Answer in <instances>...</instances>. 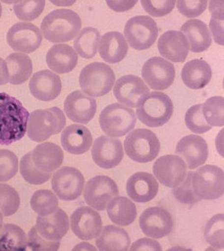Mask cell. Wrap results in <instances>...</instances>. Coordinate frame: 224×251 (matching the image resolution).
I'll use <instances>...</instances> for the list:
<instances>
[{"mask_svg": "<svg viewBox=\"0 0 224 251\" xmlns=\"http://www.w3.org/2000/svg\"><path fill=\"white\" fill-rule=\"evenodd\" d=\"M160 55L174 63H183L190 51V45L181 31L168 30L161 36L157 45Z\"/></svg>", "mask_w": 224, "mask_h": 251, "instance_id": "obj_23", "label": "cell"}, {"mask_svg": "<svg viewBox=\"0 0 224 251\" xmlns=\"http://www.w3.org/2000/svg\"><path fill=\"white\" fill-rule=\"evenodd\" d=\"M174 105L171 99L162 92H149L142 97L137 106L139 121L149 127H159L171 118Z\"/></svg>", "mask_w": 224, "mask_h": 251, "instance_id": "obj_3", "label": "cell"}, {"mask_svg": "<svg viewBox=\"0 0 224 251\" xmlns=\"http://www.w3.org/2000/svg\"><path fill=\"white\" fill-rule=\"evenodd\" d=\"M31 159L38 170L52 174L61 166L64 154L59 146L53 142H45L34 148L31 151Z\"/></svg>", "mask_w": 224, "mask_h": 251, "instance_id": "obj_26", "label": "cell"}, {"mask_svg": "<svg viewBox=\"0 0 224 251\" xmlns=\"http://www.w3.org/2000/svg\"><path fill=\"white\" fill-rule=\"evenodd\" d=\"M9 72V82L13 85L23 84L32 73L30 56L23 53H12L5 60Z\"/></svg>", "mask_w": 224, "mask_h": 251, "instance_id": "obj_33", "label": "cell"}, {"mask_svg": "<svg viewBox=\"0 0 224 251\" xmlns=\"http://www.w3.org/2000/svg\"><path fill=\"white\" fill-rule=\"evenodd\" d=\"M65 125L66 118L59 107L37 109L30 115L27 133L31 141L42 142L61 133Z\"/></svg>", "mask_w": 224, "mask_h": 251, "instance_id": "obj_4", "label": "cell"}, {"mask_svg": "<svg viewBox=\"0 0 224 251\" xmlns=\"http://www.w3.org/2000/svg\"><path fill=\"white\" fill-rule=\"evenodd\" d=\"M146 84L155 90H165L172 85L176 77L175 67L162 57H152L146 61L142 69Z\"/></svg>", "mask_w": 224, "mask_h": 251, "instance_id": "obj_13", "label": "cell"}, {"mask_svg": "<svg viewBox=\"0 0 224 251\" xmlns=\"http://www.w3.org/2000/svg\"><path fill=\"white\" fill-rule=\"evenodd\" d=\"M128 44L123 34L110 31L101 37L99 54L105 62L112 64L123 61L127 55Z\"/></svg>", "mask_w": 224, "mask_h": 251, "instance_id": "obj_28", "label": "cell"}, {"mask_svg": "<svg viewBox=\"0 0 224 251\" xmlns=\"http://www.w3.org/2000/svg\"><path fill=\"white\" fill-rule=\"evenodd\" d=\"M82 22L79 14L70 9H57L45 16L41 33L51 43H66L78 37Z\"/></svg>", "mask_w": 224, "mask_h": 251, "instance_id": "obj_2", "label": "cell"}, {"mask_svg": "<svg viewBox=\"0 0 224 251\" xmlns=\"http://www.w3.org/2000/svg\"><path fill=\"white\" fill-rule=\"evenodd\" d=\"M139 226L146 236L157 239L170 234L174 222L170 213L165 208L150 207L140 216Z\"/></svg>", "mask_w": 224, "mask_h": 251, "instance_id": "obj_14", "label": "cell"}, {"mask_svg": "<svg viewBox=\"0 0 224 251\" xmlns=\"http://www.w3.org/2000/svg\"><path fill=\"white\" fill-rule=\"evenodd\" d=\"M113 91L118 102L134 108L137 107L142 96L149 92V89L141 78L128 75L116 81Z\"/></svg>", "mask_w": 224, "mask_h": 251, "instance_id": "obj_20", "label": "cell"}, {"mask_svg": "<svg viewBox=\"0 0 224 251\" xmlns=\"http://www.w3.org/2000/svg\"><path fill=\"white\" fill-rule=\"evenodd\" d=\"M92 135L83 125L68 126L61 133V144L65 151L75 155H81L90 150L92 145Z\"/></svg>", "mask_w": 224, "mask_h": 251, "instance_id": "obj_25", "label": "cell"}, {"mask_svg": "<svg viewBox=\"0 0 224 251\" xmlns=\"http://www.w3.org/2000/svg\"><path fill=\"white\" fill-rule=\"evenodd\" d=\"M1 15H2V5L0 4V18H1Z\"/></svg>", "mask_w": 224, "mask_h": 251, "instance_id": "obj_55", "label": "cell"}, {"mask_svg": "<svg viewBox=\"0 0 224 251\" xmlns=\"http://www.w3.org/2000/svg\"><path fill=\"white\" fill-rule=\"evenodd\" d=\"M159 185L156 177L148 173H137L128 179V196L137 203H148L157 196Z\"/></svg>", "mask_w": 224, "mask_h": 251, "instance_id": "obj_24", "label": "cell"}, {"mask_svg": "<svg viewBox=\"0 0 224 251\" xmlns=\"http://www.w3.org/2000/svg\"><path fill=\"white\" fill-rule=\"evenodd\" d=\"M137 123V116L131 108L118 103L105 107L99 116L102 130L109 137L119 138L130 133Z\"/></svg>", "mask_w": 224, "mask_h": 251, "instance_id": "obj_7", "label": "cell"}, {"mask_svg": "<svg viewBox=\"0 0 224 251\" xmlns=\"http://www.w3.org/2000/svg\"><path fill=\"white\" fill-rule=\"evenodd\" d=\"M192 174H193V172H189L184 177V179L180 183L179 185L172 190L174 196L181 203L193 204L201 200L195 195L194 192H193Z\"/></svg>", "mask_w": 224, "mask_h": 251, "instance_id": "obj_44", "label": "cell"}, {"mask_svg": "<svg viewBox=\"0 0 224 251\" xmlns=\"http://www.w3.org/2000/svg\"><path fill=\"white\" fill-rule=\"evenodd\" d=\"M29 89L31 95L37 100L43 101L55 100L62 89L61 79L52 71H38L30 78Z\"/></svg>", "mask_w": 224, "mask_h": 251, "instance_id": "obj_22", "label": "cell"}, {"mask_svg": "<svg viewBox=\"0 0 224 251\" xmlns=\"http://www.w3.org/2000/svg\"><path fill=\"white\" fill-rule=\"evenodd\" d=\"M192 189L200 200H214L224 196V171L212 165L199 167L192 174Z\"/></svg>", "mask_w": 224, "mask_h": 251, "instance_id": "obj_8", "label": "cell"}, {"mask_svg": "<svg viewBox=\"0 0 224 251\" xmlns=\"http://www.w3.org/2000/svg\"><path fill=\"white\" fill-rule=\"evenodd\" d=\"M30 206L37 214H52L58 207V200L55 193L50 190H38L30 199Z\"/></svg>", "mask_w": 224, "mask_h": 251, "instance_id": "obj_36", "label": "cell"}, {"mask_svg": "<svg viewBox=\"0 0 224 251\" xmlns=\"http://www.w3.org/2000/svg\"><path fill=\"white\" fill-rule=\"evenodd\" d=\"M209 10L212 14V18L217 20L224 21V2H215L209 3Z\"/></svg>", "mask_w": 224, "mask_h": 251, "instance_id": "obj_51", "label": "cell"}, {"mask_svg": "<svg viewBox=\"0 0 224 251\" xmlns=\"http://www.w3.org/2000/svg\"><path fill=\"white\" fill-rule=\"evenodd\" d=\"M19 170V159L13 151L0 149V182L10 180Z\"/></svg>", "mask_w": 224, "mask_h": 251, "instance_id": "obj_43", "label": "cell"}, {"mask_svg": "<svg viewBox=\"0 0 224 251\" xmlns=\"http://www.w3.org/2000/svg\"><path fill=\"white\" fill-rule=\"evenodd\" d=\"M123 155L124 152L121 141L105 135L97 138L91 149L94 162L104 169H112L118 166Z\"/></svg>", "mask_w": 224, "mask_h": 251, "instance_id": "obj_17", "label": "cell"}, {"mask_svg": "<svg viewBox=\"0 0 224 251\" xmlns=\"http://www.w3.org/2000/svg\"><path fill=\"white\" fill-rule=\"evenodd\" d=\"M3 223H4V219H3V214L0 211V229H2L3 227Z\"/></svg>", "mask_w": 224, "mask_h": 251, "instance_id": "obj_54", "label": "cell"}, {"mask_svg": "<svg viewBox=\"0 0 224 251\" xmlns=\"http://www.w3.org/2000/svg\"><path fill=\"white\" fill-rule=\"evenodd\" d=\"M9 81V72L7 64L3 58L0 57V86L6 84Z\"/></svg>", "mask_w": 224, "mask_h": 251, "instance_id": "obj_52", "label": "cell"}, {"mask_svg": "<svg viewBox=\"0 0 224 251\" xmlns=\"http://www.w3.org/2000/svg\"><path fill=\"white\" fill-rule=\"evenodd\" d=\"M20 174L25 180L34 185L45 184L52 177L51 173H43L35 166L31 159V151L23 156L20 161Z\"/></svg>", "mask_w": 224, "mask_h": 251, "instance_id": "obj_38", "label": "cell"}, {"mask_svg": "<svg viewBox=\"0 0 224 251\" xmlns=\"http://www.w3.org/2000/svg\"><path fill=\"white\" fill-rule=\"evenodd\" d=\"M119 195L115 181L107 176H96L87 182L84 198L89 206L97 211H105L111 200Z\"/></svg>", "mask_w": 224, "mask_h": 251, "instance_id": "obj_10", "label": "cell"}, {"mask_svg": "<svg viewBox=\"0 0 224 251\" xmlns=\"http://www.w3.org/2000/svg\"><path fill=\"white\" fill-rule=\"evenodd\" d=\"M141 4L144 11L152 17L159 18L168 15L176 5V1H152V0H142Z\"/></svg>", "mask_w": 224, "mask_h": 251, "instance_id": "obj_45", "label": "cell"}, {"mask_svg": "<svg viewBox=\"0 0 224 251\" xmlns=\"http://www.w3.org/2000/svg\"><path fill=\"white\" fill-rule=\"evenodd\" d=\"M116 76L112 68L103 63H92L83 69L79 84L83 91L90 97L107 95L114 85Z\"/></svg>", "mask_w": 224, "mask_h": 251, "instance_id": "obj_5", "label": "cell"}, {"mask_svg": "<svg viewBox=\"0 0 224 251\" xmlns=\"http://www.w3.org/2000/svg\"><path fill=\"white\" fill-rule=\"evenodd\" d=\"M76 250H78V251H83V250H84V251H90V250L96 251V248L93 247L92 245H90L88 243H81L73 249V251H76Z\"/></svg>", "mask_w": 224, "mask_h": 251, "instance_id": "obj_53", "label": "cell"}, {"mask_svg": "<svg viewBox=\"0 0 224 251\" xmlns=\"http://www.w3.org/2000/svg\"><path fill=\"white\" fill-rule=\"evenodd\" d=\"M8 45L15 51L30 54L40 47L41 30L33 24L19 22L11 26L6 36Z\"/></svg>", "mask_w": 224, "mask_h": 251, "instance_id": "obj_12", "label": "cell"}, {"mask_svg": "<svg viewBox=\"0 0 224 251\" xmlns=\"http://www.w3.org/2000/svg\"><path fill=\"white\" fill-rule=\"evenodd\" d=\"M131 251H162V247L154 238H141L132 244Z\"/></svg>", "mask_w": 224, "mask_h": 251, "instance_id": "obj_48", "label": "cell"}, {"mask_svg": "<svg viewBox=\"0 0 224 251\" xmlns=\"http://www.w3.org/2000/svg\"><path fill=\"white\" fill-rule=\"evenodd\" d=\"M96 245L99 251H128L131 239L125 229L114 226H105L97 236Z\"/></svg>", "mask_w": 224, "mask_h": 251, "instance_id": "obj_31", "label": "cell"}, {"mask_svg": "<svg viewBox=\"0 0 224 251\" xmlns=\"http://www.w3.org/2000/svg\"><path fill=\"white\" fill-rule=\"evenodd\" d=\"M176 153L193 170L202 166L209 157V148L202 137L191 134L183 137L176 145Z\"/></svg>", "mask_w": 224, "mask_h": 251, "instance_id": "obj_18", "label": "cell"}, {"mask_svg": "<svg viewBox=\"0 0 224 251\" xmlns=\"http://www.w3.org/2000/svg\"><path fill=\"white\" fill-rule=\"evenodd\" d=\"M100 32L93 27L83 29L74 41L75 51L85 59L94 57L97 52Z\"/></svg>", "mask_w": 224, "mask_h": 251, "instance_id": "obj_35", "label": "cell"}, {"mask_svg": "<svg viewBox=\"0 0 224 251\" xmlns=\"http://www.w3.org/2000/svg\"><path fill=\"white\" fill-rule=\"evenodd\" d=\"M70 222L72 231L82 240L96 238L103 229L101 216L90 207H79L75 210Z\"/></svg>", "mask_w": 224, "mask_h": 251, "instance_id": "obj_15", "label": "cell"}, {"mask_svg": "<svg viewBox=\"0 0 224 251\" xmlns=\"http://www.w3.org/2000/svg\"><path fill=\"white\" fill-rule=\"evenodd\" d=\"M45 6V1H19L13 6L18 19L27 23L37 19L41 15Z\"/></svg>", "mask_w": 224, "mask_h": 251, "instance_id": "obj_41", "label": "cell"}, {"mask_svg": "<svg viewBox=\"0 0 224 251\" xmlns=\"http://www.w3.org/2000/svg\"><path fill=\"white\" fill-rule=\"evenodd\" d=\"M208 1H182L176 2V6L182 15L187 18H196L204 12L208 6Z\"/></svg>", "mask_w": 224, "mask_h": 251, "instance_id": "obj_47", "label": "cell"}, {"mask_svg": "<svg viewBox=\"0 0 224 251\" xmlns=\"http://www.w3.org/2000/svg\"><path fill=\"white\" fill-rule=\"evenodd\" d=\"M84 182V177L80 171L64 166L53 174L52 187L60 200L72 201L82 194Z\"/></svg>", "mask_w": 224, "mask_h": 251, "instance_id": "obj_11", "label": "cell"}, {"mask_svg": "<svg viewBox=\"0 0 224 251\" xmlns=\"http://www.w3.org/2000/svg\"><path fill=\"white\" fill-rule=\"evenodd\" d=\"M60 241H49L45 239L37 232L34 226L28 234V248L32 251H57Z\"/></svg>", "mask_w": 224, "mask_h": 251, "instance_id": "obj_46", "label": "cell"}, {"mask_svg": "<svg viewBox=\"0 0 224 251\" xmlns=\"http://www.w3.org/2000/svg\"><path fill=\"white\" fill-rule=\"evenodd\" d=\"M124 36L131 48L137 50H148L158 36L157 23L149 16L133 17L125 25Z\"/></svg>", "mask_w": 224, "mask_h": 251, "instance_id": "obj_9", "label": "cell"}, {"mask_svg": "<svg viewBox=\"0 0 224 251\" xmlns=\"http://www.w3.org/2000/svg\"><path fill=\"white\" fill-rule=\"evenodd\" d=\"M224 214L215 215L210 218L204 229L207 243L218 250H224Z\"/></svg>", "mask_w": 224, "mask_h": 251, "instance_id": "obj_39", "label": "cell"}, {"mask_svg": "<svg viewBox=\"0 0 224 251\" xmlns=\"http://www.w3.org/2000/svg\"><path fill=\"white\" fill-rule=\"evenodd\" d=\"M27 248L28 237L19 226L5 224L0 229V251H23Z\"/></svg>", "mask_w": 224, "mask_h": 251, "instance_id": "obj_34", "label": "cell"}, {"mask_svg": "<svg viewBox=\"0 0 224 251\" xmlns=\"http://www.w3.org/2000/svg\"><path fill=\"white\" fill-rule=\"evenodd\" d=\"M20 206L19 192L11 185L0 184V211L4 217L15 214Z\"/></svg>", "mask_w": 224, "mask_h": 251, "instance_id": "obj_40", "label": "cell"}, {"mask_svg": "<svg viewBox=\"0 0 224 251\" xmlns=\"http://www.w3.org/2000/svg\"><path fill=\"white\" fill-rule=\"evenodd\" d=\"M79 56L74 49L64 44L53 45L46 54V63L51 71L57 74H66L77 66Z\"/></svg>", "mask_w": 224, "mask_h": 251, "instance_id": "obj_27", "label": "cell"}, {"mask_svg": "<svg viewBox=\"0 0 224 251\" xmlns=\"http://www.w3.org/2000/svg\"><path fill=\"white\" fill-rule=\"evenodd\" d=\"M35 227L46 240L61 241L70 229V221L65 211L57 208L52 214L39 215Z\"/></svg>", "mask_w": 224, "mask_h": 251, "instance_id": "obj_21", "label": "cell"}, {"mask_svg": "<svg viewBox=\"0 0 224 251\" xmlns=\"http://www.w3.org/2000/svg\"><path fill=\"white\" fill-rule=\"evenodd\" d=\"M185 123L188 128L195 133H204L212 128L206 122L202 115V105L197 104L190 107L185 114Z\"/></svg>", "mask_w": 224, "mask_h": 251, "instance_id": "obj_42", "label": "cell"}, {"mask_svg": "<svg viewBox=\"0 0 224 251\" xmlns=\"http://www.w3.org/2000/svg\"><path fill=\"white\" fill-rule=\"evenodd\" d=\"M30 114L20 100L0 93V145L20 141L27 132Z\"/></svg>", "mask_w": 224, "mask_h": 251, "instance_id": "obj_1", "label": "cell"}, {"mask_svg": "<svg viewBox=\"0 0 224 251\" xmlns=\"http://www.w3.org/2000/svg\"><path fill=\"white\" fill-rule=\"evenodd\" d=\"M224 98L222 96L210 97L202 104V115L209 126H224Z\"/></svg>", "mask_w": 224, "mask_h": 251, "instance_id": "obj_37", "label": "cell"}, {"mask_svg": "<svg viewBox=\"0 0 224 251\" xmlns=\"http://www.w3.org/2000/svg\"><path fill=\"white\" fill-rule=\"evenodd\" d=\"M64 112L68 118L76 123L87 124L97 112V101L82 91H74L66 97Z\"/></svg>", "mask_w": 224, "mask_h": 251, "instance_id": "obj_19", "label": "cell"}, {"mask_svg": "<svg viewBox=\"0 0 224 251\" xmlns=\"http://www.w3.org/2000/svg\"><path fill=\"white\" fill-rule=\"evenodd\" d=\"M160 141L150 130L131 131L124 141L125 153L135 162L148 163L157 158L160 151Z\"/></svg>", "mask_w": 224, "mask_h": 251, "instance_id": "obj_6", "label": "cell"}, {"mask_svg": "<svg viewBox=\"0 0 224 251\" xmlns=\"http://www.w3.org/2000/svg\"><path fill=\"white\" fill-rule=\"evenodd\" d=\"M181 32L187 37L191 45L190 50L195 53L205 51L212 43L209 27L198 19H191L184 23L181 27Z\"/></svg>", "mask_w": 224, "mask_h": 251, "instance_id": "obj_30", "label": "cell"}, {"mask_svg": "<svg viewBox=\"0 0 224 251\" xmlns=\"http://www.w3.org/2000/svg\"><path fill=\"white\" fill-rule=\"evenodd\" d=\"M138 3V1H106V4L113 11L123 12V11H129L131 8L134 7L135 4Z\"/></svg>", "mask_w": 224, "mask_h": 251, "instance_id": "obj_50", "label": "cell"}, {"mask_svg": "<svg viewBox=\"0 0 224 251\" xmlns=\"http://www.w3.org/2000/svg\"><path fill=\"white\" fill-rule=\"evenodd\" d=\"M181 76L183 83L188 88L203 89L211 81L212 70L209 63L204 60H191L183 66Z\"/></svg>", "mask_w": 224, "mask_h": 251, "instance_id": "obj_29", "label": "cell"}, {"mask_svg": "<svg viewBox=\"0 0 224 251\" xmlns=\"http://www.w3.org/2000/svg\"><path fill=\"white\" fill-rule=\"evenodd\" d=\"M106 208L111 221L119 226H130L138 214L135 203L125 197L114 198Z\"/></svg>", "mask_w": 224, "mask_h": 251, "instance_id": "obj_32", "label": "cell"}, {"mask_svg": "<svg viewBox=\"0 0 224 251\" xmlns=\"http://www.w3.org/2000/svg\"><path fill=\"white\" fill-rule=\"evenodd\" d=\"M153 174L162 185L175 188L186 176V163L178 155L162 156L154 163Z\"/></svg>", "mask_w": 224, "mask_h": 251, "instance_id": "obj_16", "label": "cell"}, {"mask_svg": "<svg viewBox=\"0 0 224 251\" xmlns=\"http://www.w3.org/2000/svg\"><path fill=\"white\" fill-rule=\"evenodd\" d=\"M209 26L212 30L215 41L218 45H224V21L212 18Z\"/></svg>", "mask_w": 224, "mask_h": 251, "instance_id": "obj_49", "label": "cell"}]
</instances>
